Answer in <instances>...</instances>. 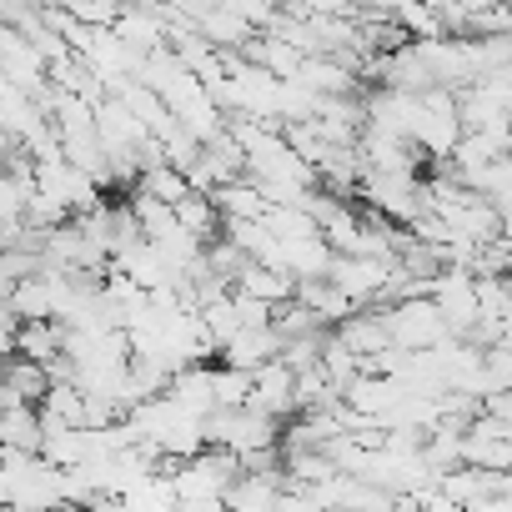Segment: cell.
<instances>
[{"mask_svg": "<svg viewBox=\"0 0 512 512\" xmlns=\"http://www.w3.org/2000/svg\"><path fill=\"white\" fill-rule=\"evenodd\" d=\"M287 347V337L277 332V327H241L221 352H226V362L231 367H246V372H256V367H267L277 352Z\"/></svg>", "mask_w": 512, "mask_h": 512, "instance_id": "obj_3", "label": "cell"}, {"mask_svg": "<svg viewBox=\"0 0 512 512\" xmlns=\"http://www.w3.org/2000/svg\"><path fill=\"white\" fill-rule=\"evenodd\" d=\"M251 407H262V412H272V417L297 412V367H287L282 357H272L267 367H256Z\"/></svg>", "mask_w": 512, "mask_h": 512, "instance_id": "obj_2", "label": "cell"}, {"mask_svg": "<svg viewBox=\"0 0 512 512\" xmlns=\"http://www.w3.org/2000/svg\"><path fill=\"white\" fill-rule=\"evenodd\" d=\"M382 322H387V332H392L397 347H437L447 337V317H442V307H437L432 292L402 297L397 307L382 312Z\"/></svg>", "mask_w": 512, "mask_h": 512, "instance_id": "obj_1", "label": "cell"}]
</instances>
